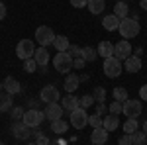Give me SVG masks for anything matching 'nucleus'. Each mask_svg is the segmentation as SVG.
Returning <instances> with one entry per match:
<instances>
[{
  "instance_id": "1",
  "label": "nucleus",
  "mask_w": 147,
  "mask_h": 145,
  "mask_svg": "<svg viewBox=\"0 0 147 145\" xmlns=\"http://www.w3.org/2000/svg\"><path fill=\"white\" fill-rule=\"evenodd\" d=\"M118 32H120V35H122L124 39H131V37H136V35L139 34V22L134 20L131 16H127V18H124V20L120 22Z\"/></svg>"
},
{
  "instance_id": "2",
  "label": "nucleus",
  "mask_w": 147,
  "mask_h": 145,
  "mask_svg": "<svg viewBox=\"0 0 147 145\" xmlns=\"http://www.w3.org/2000/svg\"><path fill=\"white\" fill-rule=\"evenodd\" d=\"M53 67H55L57 73H63V75L71 73V69H73V57L69 55V51H59L53 57Z\"/></svg>"
},
{
  "instance_id": "3",
  "label": "nucleus",
  "mask_w": 147,
  "mask_h": 145,
  "mask_svg": "<svg viewBox=\"0 0 147 145\" xmlns=\"http://www.w3.org/2000/svg\"><path fill=\"white\" fill-rule=\"evenodd\" d=\"M35 41L39 43V47H47V45H53L55 41V34L49 26H39L35 30Z\"/></svg>"
},
{
  "instance_id": "4",
  "label": "nucleus",
  "mask_w": 147,
  "mask_h": 145,
  "mask_svg": "<svg viewBox=\"0 0 147 145\" xmlns=\"http://www.w3.org/2000/svg\"><path fill=\"white\" fill-rule=\"evenodd\" d=\"M143 100H137V98H127V100L124 102V112L122 114H125V118H134V120H137L139 116H141V112H143V104H141Z\"/></svg>"
},
{
  "instance_id": "5",
  "label": "nucleus",
  "mask_w": 147,
  "mask_h": 145,
  "mask_svg": "<svg viewBox=\"0 0 147 145\" xmlns=\"http://www.w3.org/2000/svg\"><path fill=\"white\" fill-rule=\"evenodd\" d=\"M104 75L108 78H118L122 75V63H120V59H116V57H108V59H104Z\"/></svg>"
},
{
  "instance_id": "6",
  "label": "nucleus",
  "mask_w": 147,
  "mask_h": 145,
  "mask_svg": "<svg viewBox=\"0 0 147 145\" xmlns=\"http://www.w3.org/2000/svg\"><path fill=\"white\" fill-rule=\"evenodd\" d=\"M43 120H45V112H39V110H35V108H30V110H26L22 122L26 123L28 127H39Z\"/></svg>"
},
{
  "instance_id": "7",
  "label": "nucleus",
  "mask_w": 147,
  "mask_h": 145,
  "mask_svg": "<svg viewBox=\"0 0 147 145\" xmlns=\"http://www.w3.org/2000/svg\"><path fill=\"white\" fill-rule=\"evenodd\" d=\"M35 53V45L32 39H22V41H18V45H16V55L20 57L22 61H26V59H32Z\"/></svg>"
},
{
  "instance_id": "8",
  "label": "nucleus",
  "mask_w": 147,
  "mask_h": 145,
  "mask_svg": "<svg viewBox=\"0 0 147 145\" xmlns=\"http://www.w3.org/2000/svg\"><path fill=\"white\" fill-rule=\"evenodd\" d=\"M71 125L75 129H82L88 125V114L86 108H77L75 112H71Z\"/></svg>"
},
{
  "instance_id": "9",
  "label": "nucleus",
  "mask_w": 147,
  "mask_h": 145,
  "mask_svg": "<svg viewBox=\"0 0 147 145\" xmlns=\"http://www.w3.org/2000/svg\"><path fill=\"white\" fill-rule=\"evenodd\" d=\"M114 57L116 59H120V61H125L127 57H131V43L129 41H118V43L114 45Z\"/></svg>"
},
{
  "instance_id": "10",
  "label": "nucleus",
  "mask_w": 147,
  "mask_h": 145,
  "mask_svg": "<svg viewBox=\"0 0 147 145\" xmlns=\"http://www.w3.org/2000/svg\"><path fill=\"white\" fill-rule=\"evenodd\" d=\"M39 98H41V102H45V104H55V102H59V90L53 84H47V86L41 88Z\"/></svg>"
},
{
  "instance_id": "11",
  "label": "nucleus",
  "mask_w": 147,
  "mask_h": 145,
  "mask_svg": "<svg viewBox=\"0 0 147 145\" xmlns=\"http://www.w3.org/2000/svg\"><path fill=\"white\" fill-rule=\"evenodd\" d=\"M12 135H14L16 139H30L32 127H28L22 120H20V122H14L12 123Z\"/></svg>"
},
{
  "instance_id": "12",
  "label": "nucleus",
  "mask_w": 147,
  "mask_h": 145,
  "mask_svg": "<svg viewBox=\"0 0 147 145\" xmlns=\"http://www.w3.org/2000/svg\"><path fill=\"white\" fill-rule=\"evenodd\" d=\"M63 106H61V104H47V108H45V120H51V122H53V120H61V118H63Z\"/></svg>"
},
{
  "instance_id": "13",
  "label": "nucleus",
  "mask_w": 147,
  "mask_h": 145,
  "mask_svg": "<svg viewBox=\"0 0 147 145\" xmlns=\"http://www.w3.org/2000/svg\"><path fill=\"white\" fill-rule=\"evenodd\" d=\"M61 106H63V110H67L69 114H71V112L77 110V108H80V98H77L75 94H67V96L61 100Z\"/></svg>"
},
{
  "instance_id": "14",
  "label": "nucleus",
  "mask_w": 147,
  "mask_h": 145,
  "mask_svg": "<svg viewBox=\"0 0 147 145\" xmlns=\"http://www.w3.org/2000/svg\"><path fill=\"white\" fill-rule=\"evenodd\" d=\"M108 134H110V132H106L104 127H94L92 134H90L92 145H104L106 141H108Z\"/></svg>"
},
{
  "instance_id": "15",
  "label": "nucleus",
  "mask_w": 147,
  "mask_h": 145,
  "mask_svg": "<svg viewBox=\"0 0 147 145\" xmlns=\"http://www.w3.org/2000/svg\"><path fill=\"white\" fill-rule=\"evenodd\" d=\"M120 18L118 16H114V14H108V16H104L102 18V26H104V30L106 32H116L118 28H120Z\"/></svg>"
},
{
  "instance_id": "16",
  "label": "nucleus",
  "mask_w": 147,
  "mask_h": 145,
  "mask_svg": "<svg viewBox=\"0 0 147 145\" xmlns=\"http://www.w3.org/2000/svg\"><path fill=\"white\" fill-rule=\"evenodd\" d=\"M34 59L35 63H37V67H47V63H49V51H47V47H37L34 53Z\"/></svg>"
},
{
  "instance_id": "17",
  "label": "nucleus",
  "mask_w": 147,
  "mask_h": 145,
  "mask_svg": "<svg viewBox=\"0 0 147 145\" xmlns=\"http://www.w3.org/2000/svg\"><path fill=\"white\" fill-rule=\"evenodd\" d=\"M124 67H125L127 73H139L143 65H141V59H139V57L131 55V57H127V59L124 61Z\"/></svg>"
},
{
  "instance_id": "18",
  "label": "nucleus",
  "mask_w": 147,
  "mask_h": 145,
  "mask_svg": "<svg viewBox=\"0 0 147 145\" xmlns=\"http://www.w3.org/2000/svg\"><path fill=\"white\" fill-rule=\"evenodd\" d=\"M2 84H4V90H6L8 94H12V96L18 94V92H22V84H20L14 77H6V80H4Z\"/></svg>"
},
{
  "instance_id": "19",
  "label": "nucleus",
  "mask_w": 147,
  "mask_h": 145,
  "mask_svg": "<svg viewBox=\"0 0 147 145\" xmlns=\"http://www.w3.org/2000/svg\"><path fill=\"white\" fill-rule=\"evenodd\" d=\"M98 57H104V59L114 57V43L112 41H108V39L100 41V45H98Z\"/></svg>"
},
{
  "instance_id": "20",
  "label": "nucleus",
  "mask_w": 147,
  "mask_h": 145,
  "mask_svg": "<svg viewBox=\"0 0 147 145\" xmlns=\"http://www.w3.org/2000/svg\"><path fill=\"white\" fill-rule=\"evenodd\" d=\"M118 116H114V114H108V116H104V123H102V127L106 129V132H116L118 129Z\"/></svg>"
},
{
  "instance_id": "21",
  "label": "nucleus",
  "mask_w": 147,
  "mask_h": 145,
  "mask_svg": "<svg viewBox=\"0 0 147 145\" xmlns=\"http://www.w3.org/2000/svg\"><path fill=\"white\" fill-rule=\"evenodd\" d=\"M79 77H77V75H71V73H69L67 75V78H65V90H67V94H73V92H75V90L79 88Z\"/></svg>"
},
{
  "instance_id": "22",
  "label": "nucleus",
  "mask_w": 147,
  "mask_h": 145,
  "mask_svg": "<svg viewBox=\"0 0 147 145\" xmlns=\"http://www.w3.org/2000/svg\"><path fill=\"white\" fill-rule=\"evenodd\" d=\"M114 16H118L120 20H124L129 16V6L125 4V2H116V6H114Z\"/></svg>"
},
{
  "instance_id": "23",
  "label": "nucleus",
  "mask_w": 147,
  "mask_h": 145,
  "mask_svg": "<svg viewBox=\"0 0 147 145\" xmlns=\"http://www.w3.org/2000/svg\"><path fill=\"white\" fill-rule=\"evenodd\" d=\"M80 57H82L86 63H92V61H96V57H98V49H94V47H82V49H80Z\"/></svg>"
},
{
  "instance_id": "24",
  "label": "nucleus",
  "mask_w": 147,
  "mask_h": 145,
  "mask_svg": "<svg viewBox=\"0 0 147 145\" xmlns=\"http://www.w3.org/2000/svg\"><path fill=\"white\" fill-rule=\"evenodd\" d=\"M12 94H8L6 90L0 92V112H6V110H12Z\"/></svg>"
},
{
  "instance_id": "25",
  "label": "nucleus",
  "mask_w": 147,
  "mask_h": 145,
  "mask_svg": "<svg viewBox=\"0 0 147 145\" xmlns=\"http://www.w3.org/2000/svg\"><path fill=\"white\" fill-rule=\"evenodd\" d=\"M86 6H88V10H90L92 14H96V16H98V14L104 12L106 2H104V0H88V4H86Z\"/></svg>"
},
{
  "instance_id": "26",
  "label": "nucleus",
  "mask_w": 147,
  "mask_h": 145,
  "mask_svg": "<svg viewBox=\"0 0 147 145\" xmlns=\"http://www.w3.org/2000/svg\"><path fill=\"white\" fill-rule=\"evenodd\" d=\"M51 129H53V134H57V135H61V134H65L69 129V123L61 118V120H53L51 122Z\"/></svg>"
},
{
  "instance_id": "27",
  "label": "nucleus",
  "mask_w": 147,
  "mask_h": 145,
  "mask_svg": "<svg viewBox=\"0 0 147 145\" xmlns=\"http://www.w3.org/2000/svg\"><path fill=\"white\" fill-rule=\"evenodd\" d=\"M53 45H55L57 51H69V39L67 35H55V41H53Z\"/></svg>"
},
{
  "instance_id": "28",
  "label": "nucleus",
  "mask_w": 147,
  "mask_h": 145,
  "mask_svg": "<svg viewBox=\"0 0 147 145\" xmlns=\"http://www.w3.org/2000/svg\"><path fill=\"white\" fill-rule=\"evenodd\" d=\"M131 145H147V135L145 132H134L131 134Z\"/></svg>"
},
{
  "instance_id": "29",
  "label": "nucleus",
  "mask_w": 147,
  "mask_h": 145,
  "mask_svg": "<svg viewBox=\"0 0 147 145\" xmlns=\"http://www.w3.org/2000/svg\"><path fill=\"white\" fill-rule=\"evenodd\" d=\"M112 94H114V100H118V102H125L129 96H127V90L124 88V86H116V88L112 90Z\"/></svg>"
},
{
  "instance_id": "30",
  "label": "nucleus",
  "mask_w": 147,
  "mask_h": 145,
  "mask_svg": "<svg viewBox=\"0 0 147 145\" xmlns=\"http://www.w3.org/2000/svg\"><path fill=\"white\" fill-rule=\"evenodd\" d=\"M139 129V123H137V120H134V118H127L124 123V132L125 134H134V132H137Z\"/></svg>"
},
{
  "instance_id": "31",
  "label": "nucleus",
  "mask_w": 147,
  "mask_h": 145,
  "mask_svg": "<svg viewBox=\"0 0 147 145\" xmlns=\"http://www.w3.org/2000/svg\"><path fill=\"white\" fill-rule=\"evenodd\" d=\"M24 114H26V110H24L22 106H12L10 110V116L14 122H20V120H24Z\"/></svg>"
},
{
  "instance_id": "32",
  "label": "nucleus",
  "mask_w": 147,
  "mask_h": 145,
  "mask_svg": "<svg viewBox=\"0 0 147 145\" xmlns=\"http://www.w3.org/2000/svg\"><path fill=\"white\" fill-rule=\"evenodd\" d=\"M108 112H110V114H114V116L122 114V112H124V102H118V100H114L112 104L108 106Z\"/></svg>"
},
{
  "instance_id": "33",
  "label": "nucleus",
  "mask_w": 147,
  "mask_h": 145,
  "mask_svg": "<svg viewBox=\"0 0 147 145\" xmlns=\"http://www.w3.org/2000/svg\"><path fill=\"white\" fill-rule=\"evenodd\" d=\"M102 123H104V118H102V116H98V114L88 116V125H92V129H94V127H102Z\"/></svg>"
},
{
  "instance_id": "34",
  "label": "nucleus",
  "mask_w": 147,
  "mask_h": 145,
  "mask_svg": "<svg viewBox=\"0 0 147 145\" xmlns=\"http://www.w3.org/2000/svg\"><path fill=\"white\" fill-rule=\"evenodd\" d=\"M90 106H96V100L92 94H84L80 98V108H90Z\"/></svg>"
},
{
  "instance_id": "35",
  "label": "nucleus",
  "mask_w": 147,
  "mask_h": 145,
  "mask_svg": "<svg viewBox=\"0 0 147 145\" xmlns=\"http://www.w3.org/2000/svg\"><path fill=\"white\" fill-rule=\"evenodd\" d=\"M35 143L37 145H49L51 143V141H49V139H47V135L43 134V132H39V129H37V127H35Z\"/></svg>"
},
{
  "instance_id": "36",
  "label": "nucleus",
  "mask_w": 147,
  "mask_h": 145,
  "mask_svg": "<svg viewBox=\"0 0 147 145\" xmlns=\"http://www.w3.org/2000/svg\"><path fill=\"white\" fill-rule=\"evenodd\" d=\"M92 96H94L96 104H100V102H104V98H106V90L102 88V86H96L94 92H92Z\"/></svg>"
},
{
  "instance_id": "37",
  "label": "nucleus",
  "mask_w": 147,
  "mask_h": 145,
  "mask_svg": "<svg viewBox=\"0 0 147 145\" xmlns=\"http://www.w3.org/2000/svg\"><path fill=\"white\" fill-rule=\"evenodd\" d=\"M24 69H26V73H35V71H37V63H35L34 57L24 61Z\"/></svg>"
},
{
  "instance_id": "38",
  "label": "nucleus",
  "mask_w": 147,
  "mask_h": 145,
  "mask_svg": "<svg viewBox=\"0 0 147 145\" xmlns=\"http://www.w3.org/2000/svg\"><path fill=\"white\" fill-rule=\"evenodd\" d=\"M80 49H82V47H77V45H69V55L73 57V59H75V57H80Z\"/></svg>"
},
{
  "instance_id": "39",
  "label": "nucleus",
  "mask_w": 147,
  "mask_h": 145,
  "mask_svg": "<svg viewBox=\"0 0 147 145\" xmlns=\"http://www.w3.org/2000/svg\"><path fill=\"white\" fill-rule=\"evenodd\" d=\"M120 145H131V134H124L120 139H118Z\"/></svg>"
},
{
  "instance_id": "40",
  "label": "nucleus",
  "mask_w": 147,
  "mask_h": 145,
  "mask_svg": "<svg viewBox=\"0 0 147 145\" xmlns=\"http://www.w3.org/2000/svg\"><path fill=\"white\" fill-rule=\"evenodd\" d=\"M84 63H86V61H84L82 57H75V59H73V69H82Z\"/></svg>"
},
{
  "instance_id": "41",
  "label": "nucleus",
  "mask_w": 147,
  "mask_h": 145,
  "mask_svg": "<svg viewBox=\"0 0 147 145\" xmlns=\"http://www.w3.org/2000/svg\"><path fill=\"white\" fill-rule=\"evenodd\" d=\"M69 2H71L73 8H84L88 4V0H69Z\"/></svg>"
},
{
  "instance_id": "42",
  "label": "nucleus",
  "mask_w": 147,
  "mask_h": 145,
  "mask_svg": "<svg viewBox=\"0 0 147 145\" xmlns=\"http://www.w3.org/2000/svg\"><path fill=\"white\" fill-rule=\"evenodd\" d=\"M106 112H108V108L104 106V102L96 104V114H98V116H102V118H104V116H106Z\"/></svg>"
},
{
  "instance_id": "43",
  "label": "nucleus",
  "mask_w": 147,
  "mask_h": 145,
  "mask_svg": "<svg viewBox=\"0 0 147 145\" xmlns=\"http://www.w3.org/2000/svg\"><path fill=\"white\" fill-rule=\"evenodd\" d=\"M139 100L147 102V84H143V86L139 88Z\"/></svg>"
},
{
  "instance_id": "44",
  "label": "nucleus",
  "mask_w": 147,
  "mask_h": 145,
  "mask_svg": "<svg viewBox=\"0 0 147 145\" xmlns=\"http://www.w3.org/2000/svg\"><path fill=\"white\" fill-rule=\"evenodd\" d=\"M6 18V6H4V2H0V20H4Z\"/></svg>"
},
{
  "instance_id": "45",
  "label": "nucleus",
  "mask_w": 147,
  "mask_h": 145,
  "mask_svg": "<svg viewBox=\"0 0 147 145\" xmlns=\"http://www.w3.org/2000/svg\"><path fill=\"white\" fill-rule=\"evenodd\" d=\"M139 6H141V10H147V0H139Z\"/></svg>"
},
{
  "instance_id": "46",
  "label": "nucleus",
  "mask_w": 147,
  "mask_h": 145,
  "mask_svg": "<svg viewBox=\"0 0 147 145\" xmlns=\"http://www.w3.org/2000/svg\"><path fill=\"white\" fill-rule=\"evenodd\" d=\"M143 132H145V135H147V120L143 122Z\"/></svg>"
},
{
  "instance_id": "47",
  "label": "nucleus",
  "mask_w": 147,
  "mask_h": 145,
  "mask_svg": "<svg viewBox=\"0 0 147 145\" xmlns=\"http://www.w3.org/2000/svg\"><path fill=\"white\" fill-rule=\"evenodd\" d=\"M2 90H4V84H2V82H0V92H2Z\"/></svg>"
},
{
  "instance_id": "48",
  "label": "nucleus",
  "mask_w": 147,
  "mask_h": 145,
  "mask_svg": "<svg viewBox=\"0 0 147 145\" xmlns=\"http://www.w3.org/2000/svg\"><path fill=\"white\" fill-rule=\"evenodd\" d=\"M30 145H37V143H35V141H32V143H30Z\"/></svg>"
},
{
  "instance_id": "49",
  "label": "nucleus",
  "mask_w": 147,
  "mask_h": 145,
  "mask_svg": "<svg viewBox=\"0 0 147 145\" xmlns=\"http://www.w3.org/2000/svg\"><path fill=\"white\" fill-rule=\"evenodd\" d=\"M49 145H59V143H49Z\"/></svg>"
},
{
  "instance_id": "50",
  "label": "nucleus",
  "mask_w": 147,
  "mask_h": 145,
  "mask_svg": "<svg viewBox=\"0 0 147 145\" xmlns=\"http://www.w3.org/2000/svg\"><path fill=\"white\" fill-rule=\"evenodd\" d=\"M118 2H125V0H118Z\"/></svg>"
},
{
  "instance_id": "51",
  "label": "nucleus",
  "mask_w": 147,
  "mask_h": 145,
  "mask_svg": "<svg viewBox=\"0 0 147 145\" xmlns=\"http://www.w3.org/2000/svg\"><path fill=\"white\" fill-rule=\"evenodd\" d=\"M0 145H6V143H2V141H0Z\"/></svg>"
},
{
  "instance_id": "52",
  "label": "nucleus",
  "mask_w": 147,
  "mask_h": 145,
  "mask_svg": "<svg viewBox=\"0 0 147 145\" xmlns=\"http://www.w3.org/2000/svg\"><path fill=\"white\" fill-rule=\"evenodd\" d=\"M0 2H2V0H0Z\"/></svg>"
}]
</instances>
